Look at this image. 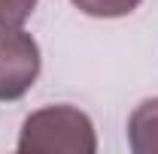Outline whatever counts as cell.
Masks as SVG:
<instances>
[{"mask_svg": "<svg viewBox=\"0 0 158 154\" xmlns=\"http://www.w3.org/2000/svg\"><path fill=\"white\" fill-rule=\"evenodd\" d=\"M19 151L31 154H94L98 136L94 124L76 106H46L24 118Z\"/></svg>", "mask_w": 158, "mask_h": 154, "instance_id": "6da1fadb", "label": "cell"}, {"mask_svg": "<svg viewBox=\"0 0 158 154\" xmlns=\"http://www.w3.org/2000/svg\"><path fill=\"white\" fill-rule=\"evenodd\" d=\"M40 45L21 27H0V100H21L40 76Z\"/></svg>", "mask_w": 158, "mask_h": 154, "instance_id": "7a4b0ae2", "label": "cell"}, {"mask_svg": "<svg viewBox=\"0 0 158 154\" xmlns=\"http://www.w3.org/2000/svg\"><path fill=\"white\" fill-rule=\"evenodd\" d=\"M128 145L134 154H158V97L143 100L128 118Z\"/></svg>", "mask_w": 158, "mask_h": 154, "instance_id": "3957f363", "label": "cell"}, {"mask_svg": "<svg viewBox=\"0 0 158 154\" xmlns=\"http://www.w3.org/2000/svg\"><path fill=\"white\" fill-rule=\"evenodd\" d=\"M70 3L91 18H122L131 15L143 0H70Z\"/></svg>", "mask_w": 158, "mask_h": 154, "instance_id": "277c9868", "label": "cell"}, {"mask_svg": "<svg viewBox=\"0 0 158 154\" xmlns=\"http://www.w3.org/2000/svg\"><path fill=\"white\" fill-rule=\"evenodd\" d=\"M34 9L37 0H0V27H21Z\"/></svg>", "mask_w": 158, "mask_h": 154, "instance_id": "5b68a950", "label": "cell"}]
</instances>
